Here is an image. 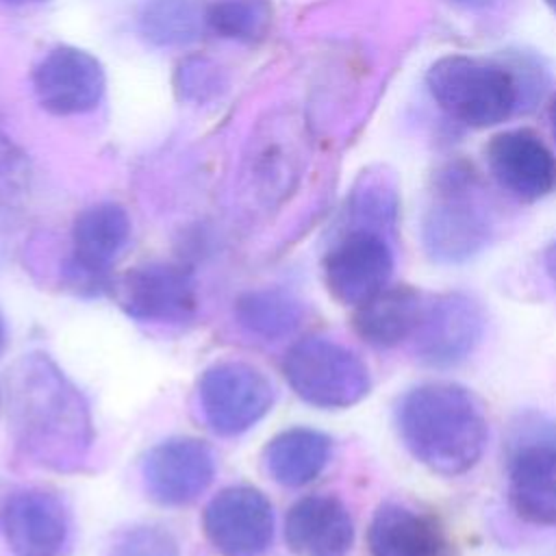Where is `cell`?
Returning <instances> with one entry per match:
<instances>
[{
    "mask_svg": "<svg viewBox=\"0 0 556 556\" xmlns=\"http://www.w3.org/2000/svg\"><path fill=\"white\" fill-rule=\"evenodd\" d=\"M202 530L219 556H263L274 539V508L254 486H226L204 506Z\"/></svg>",
    "mask_w": 556,
    "mask_h": 556,
    "instance_id": "cell-7",
    "label": "cell"
},
{
    "mask_svg": "<svg viewBox=\"0 0 556 556\" xmlns=\"http://www.w3.org/2000/svg\"><path fill=\"white\" fill-rule=\"evenodd\" d=\"M9 4H37V2H46V0H4Z\"/></svg>",
    "mask_w": 556,
    "mask_h": 556,
    "instance_id": "cell-30",
    "label": "cell"
},
{
    "mask_svg": "<svg viewBox=\"0 0 556 556\" xmlns=\"http://www.w3.org/2000/svg\"><path fill=\"white\" fill-rule=\"evenodd\" d=\"M17 163H20L17 148L4 135H0V174L11 172Z\"/></svg>",
    "mask_w": 556,
    "mask_h": 556,
    "instance_id": "cell-26",
    "label": "cell"
},
{
    "mask_svg": "<svg viewBox=\"0 0 556 556\" xmlns=\"http://www.w3.org/2000/svg\"><path fill=\"white\" fill-rule=\"evenodd\" d=\"M426 300L410 285H389L354 306L352 330L374 348H395L413 339Z\"/></svg>",
    "mask_w": 556,
    "mask_h": 556,
    "instance_id": "cell-19",
    "label": "cell"
},
{
    "mask_svg": "<svg viewBox=\"0 0 556 556\" xmlns=\"http://www.w3.org/2000/svg\"><path fill=\"white\" fill-rule=\"evenodd\" d=\"M204 24L222 39L256 43L267 37L271 26L269 0H215L206 13Z\"/></svg>",
    "mask_w": 556,
    "mask_h": 556,
    "instance_id": "cell-23",
    "label": "cell"
},
{
    "mask_svg": "<svg viewBox=\"0 0 556 556\" xmlns=\"http://www.w3.org/2000/svg\"><path fill=\"white\" fill-rule=\"evenodd\" d=\"M545 2H547V4H549V9L556 13V0H545Z\"/></svg>",
    "mask_w": 556,
    "mask_h": 556,
    "instance_id": "cell-32",
    "label": "cell"
},
{
    "mask_svg": "<svg viewBox=\"0 0 556 556\" xmlns=\"http://www.w3.org/2000/svg\"><path fill=\"white\" fill-rule=\"evenodd\" d=\"M508 502L532 526H556V445L532 441L508 465Z\"/></svg>",
    "mask_w": 556,
    "mask_h": 556,
    "instance_id": "cell-17",
    "label": "cell"
},
{
    "mask_svg": "<svg viewBox=\"0 0 556 556\" xmlns=\"http://www.w3.org/2000/svg\"><path fill=\"white\" fill-rule=\"evenodd\" d=\"M119 308L139 321L182 324L198 311V287L189 269L174 263H146L113 282Z\"/></svg>",
    "mask_w": 556,
    "mask_h": 556,
    "instance_id": "cell-8",
    "label": "cell"
},
{
    "mask_svg": "<svg viewBox=\"0 0 556 556\" xmlns=\"http://www.w3.org/2000/svg\"><path fill=\"white\" fill-rule=\"evenodd\" d=\"M271 380L243 361L211 365L198 384V402L208 428L222 437L250 430L274 404Z\"/></svg>",
    "mask_w": 556,
    "mask_h": 556,
    "instance_id": "cell-6",
    "label": "cell"
},
{
    "mask_svg": "<svg viewBox=\"0 0 556 556\" xmlns=\"http://www.w3.org/2000/svg\"><path fill=\"white\" fill-rule=\"evenodd\" d=\"M393 267L395 258L389 237L350 228L324 256V282L337 302L358 306L389 287Z\"/></svg>",
    "mask_w": 556,
    "mask_h": 556,
    "instance_id": "cell-10",
    "label": "cell"
},
{
    "mask_svg": "<svg viewBox=\"0 0 556 556\" xmlns=\"http://www.w3.org/2000/svg\"><path fill=\"white\" fill-rule=\"evenodd\" d=\"M4 543L13 556H61L72 532L63 500L46 489H22L0 513Z\"/></svg>",
    "mask_w": 556,
    "mask_h": 556,
    "instance_id": "cell-12",
    "label": "cell"
},
{
    "mask_svg": "<svg viewBox=\"0 0 556 556\" xmlns=\"http://www.w3.org/2000/svg\"><path fill=\"white\" fill-rule=\"evenodd\" d=\"M111 556H180L176 539L159 526H135L122 532Z\"/></svg>",
    "mask_w": 556,
    "mask_h": 556,
    "instance_id": "cell-25",
    "label": "cell"
},
{
    "mask_svg": "<svg viewBox=\"0 0 556 556\" xmlns=\"http://www.w3.org/2000/svg\"><path fill=\"white\" fill-rule=\"evenodd\" d=\"M15 450L50 471H78L93 445V419L80 389L43 352L20 356L7 376Z\"/></svg>",
    "mask_w": 556,
    "mask_h": 556,
    "instance_id": "cell-1",
    "label": "cell"
},
{
    "mask_svg": "<svg viewBox=\"0 0 556 556\" xmlns=\"http://www.w3.org/2000/svg\"><path fill=\"white\" fill-rule=\"evenodd\" d=\"M139 30L154 46H182L198 39L204 13L195 0H143Z\"/></svg>",
    "mask_w": 556,
    "mask_h": 556,
    "instance_id": "cell-22",
    "label": "cell"
},
{
    "mask_svg": "<svg viewBox=\"0 0 556 556\" xmlns=\"http://www.w3.org/2000/svg\"><path fill=\"white\" fill-rule=\"evenodd\" d=\"M484 311L467 293H441L424 304L421 319L410 339L413 354L430 367L463 363L484 334Z\"/></svg>",
    "mask_w": 556,
    "mask_h": 556,
    "instance_id": "cell-9",
    "label": "cell"
},
{
    "mask_svg": "<svg viewBox=\"0 0 556 556\" xmlns=\"http://www.w3.org/2000/svg\"><path fill=\"white\" fill-rule=\"evenodd\" d=\"M302 302L278 287L252 289L237 298L235 319L252 337L278 341L289 337L302 321Z\"/></svg>",
    "mask_w": 556,
    "mask_h": 556,
    "instance_id": "cell-21",
    "label": "cell"
},
{
    "mask_svg": "<svg viewBox=\"0 0 556 556\" xmlns=\"http://www.w3.org/2000/svg\"><path fill=\"white\" fill-rule=\"evenodd\" d=\"M143 484L163 506H182L198 500L215 478L211 447L193 437H174L156 443L143 458Z\"/></svg>",
    "mask_w": 556,
    "mask_h": 556,
    "instance_id": "cell-13",
    "label": "cell"
},
{
    "mask_svg": "<svg viewBox=\"0 0 556 556\" xmlns=\"http://www.w3.org/2000/svg\"><path fill=\"white\" fill-rule=\"evenodd\" d=\"M426 85L441 111L471 128L508 119L519 100V83L504 65L467 54L437 59Z\"/></svg>",
    "mask_w": 556,
    "mask_h": 556,
    "instance_id": "cell-3",
    "label": "cell"
},
{
    "mask_svg": "<svg viewBox=\"0 0 556 556\" xmlns=\"http://www.w3.org/2000/svg\"><path fill=\"white\" fill-rule=\"evenodd\" d=\"M543 267H545L547 278H549L552 285L556 287V239L547 245V250H545V254H543Z\"/></svg>",
    "mask_w": 556,
    "mask_h": 556,
    "instance_id": "cell-27",
    "label": "cell"
},
{
    "mask_svg": "<svg viewBox=\"0 0 556 556\" xmlns=\"http://www.w3.org/2000/svg\"><path fill=\"white\" fill-rule=\"evenodd\" d=\"M285 541L293 556H348L354 545V521L337 495H304L285 517Z\"/></svg>",
    "mask_w": 556,
    "mask_h": 556,
    "instance_id": "cell-15",
    "label": "cell"
},
{
    "mask_svg": "<svg viewBox=\"0 0 556 556\" xmlns=\"http://www.w3.org/2000/svg\"><path fill=\"white\" fill-rule=\"evenodd\" d=\"M454 2H458L463 7H469V9H484V7L497 4L500 0H454Z\"/></svg>",
    "mask_w": 556,
    "mask_h": 556,
    "instance_id": "cell-28",
    "label": "cell"
},
{
    "mask_svg": "<svg viewBox=\"0 0 556 556\" xmlns=\"http://www.w3.org/2000/svg\"><path fill=\"white\" fill-rule=\"evenodd\" d=\"M367 547L371 556H445L447 541L432 515L387 502L369 521Z\"/></svg>",
    "mask_w": 556,
    "mask_h": 556,
    "instance_id": "cell-18",
    "label": "cell"
},
{
    "mask_svg": "<svg viewBox=\"0 0 556 556\" xmlns=\"http://www.w3.org/2000/svg\"><path fill=\"white\" fill-rule=\"evenodd\" d=\"M282 374L293 393L317 408H348L371 389L363 358L328 337L295 341L282 361Z\"/></svg>",
    "mask_w": 556,
    "mask_h": 556,
    "instance_id": "cell-4",
    "label": "cell"
},
{
    "mask_svg": "<svg viewBox=\"0 0 556 556\" xmlns=\"http://www.w3.org/2000/svg\"><path fill=\"white\" fill-rule=\"evenodd\" d=\"M130 239V217L115 202L80 211L72 226V269L89 280H102Z\"/></svg>",
    "mask_w": 556,
    "mask_h": 556,
    "instance_id": "cell-16",
    "label": "cell"
},
{
    "mask_svg": "<svg viewBox=\"0 0 556 556\" xmlns=\"http://www.w3.org/2000/svg\"><path fill=\"white\" fill-rule=\"evenodd\" d=\"M406 450L439 476H460L478 465L489 441L482 402L456 382H424L406 391L395 408Z\"/></svg>",
    "mask_w": 556,
    "mask_h": 556,
    "instance_id": "cell-2",
    "label": "cell"
},
{
    "mask_svg": "<svg viewBox=\"0 0 556 556\" xmlns=\"http://www.w3.org/2000/svg\"><path fill=\"white\" fill-rule=\"evenodd\" d=\"M2 343H4V328H2V319H0V350H2Z\"/></svg>",
    "mask_w": 556,
    "mask_h": 556,
    "instance_id": "cell-31",
    "label": "cell"
},
{
    "mask_svg": "<svg viewBox=\"0 0 556 556\" xmlns=\"http://www.w3.org/2000/svg\"><path fill=\"white\" fill-rule=\"evenodd\" d=\"M397 215V193L389 178L367 176L363 178L350 200L352 228L374 230L384 237L393 235Z\"/></svg>",
    "mask_w": 556,
    "mask_h": 556,
    "instance_id": "cell-24",
    "label": "cell"
},
{
    "mask_svg": "<svg viewBox=\"0 0 556 556\" xmlns=\"http://www.w3.org/2000/svg\"><path fill=\"white\" fill-rule=\"evenodd\" d=\"M549 119H552V130H554V137H556V98H554V102L549 106Z\"/></svg>",
    "mask_w": 556,
    "mask_h": 556,
    "instance_id": "cell-29",
    "label": "cell"
},
{
    "mask_svg": "<svg viewBox=\"0 0 556 556\" xmlns=\"http://www.w3.org/2000/svg\"><path fill=\"white\" fill-rule=\"evenodd\" d=\"M486 163L497 185L523 202L547 195L556 185V159L528 128L495 135L486 146Z\"/></svg>",
    "mask_w": 556,
    "mask_h": 556,
    "instance_id": "cell-14",
    "label": "cell"
},
{
    "mask_svg": "<svg viewBox=\"0 0 556 556\" xmlns=\"http://www.w3.org/2000/svg\"><path fill=\"white\" fill-rule=\"evenodd\" d=\"M106 89L100 61L74 46L52 48L33 70L37 102L54 115H78L93 111Z\"/></svg>",
    "mask_w": 556,
    "mask_h": 556,
    "instance_id": "cell-11",
    "label": "cell"
},
{
    "mask_svg": "<svg viewBox=\"0 0 556 556\" xmlns=\"http://www.w3.org/2000/svg\"><path fill=\"white\" fill-rule=\"evenodd\" d=\"M491 235L493 224L476 195L471 176L458 169L447 172L421 222L428 256L445 265L465 263L489 245Z\"/></svg>",
    "mask_w": 556,
    "mask_h": 556,
    "instance_id": "cell-5",
    "label": "cell"
},
{
    "mask_svg": "<svg viewBox=\"0 0 556 556\" xmlns=\"http://www.w3.org/2000/svg\"><path fill=\"white\" fill-rule=\"evenodd\" d=\"M332 441L313 428H289L263 450L265 471L282 486H304L328 465Z\"/></svg>",
    "mask_w": 556,
    "mask_h": 556,
    "instance_id": "cell-20",
    "label": "cell"
}]
</instances>
